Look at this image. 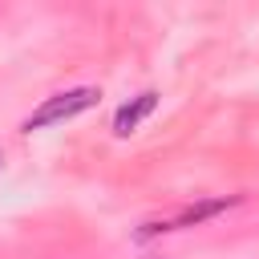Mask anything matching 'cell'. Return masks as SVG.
Masks as SVG:
<instances>
[{
  "label": "cell",
  "mask_w": 259,
  "mask_h": 259,
  "mask_svg": "<svg viewBox=\"0 0 259 259\" xmlns=\"http://www.w3.org/2000/svg\"><path fill=\"white\" fill-rule=\"evenodd\" d=\"M97 97H101V89H93V85H81V89H65V93H53V97H45L24 121H20V130L24 134H32V130H45V125H57V121H69V117H77V113H85L89 105H97Z\"/></svg>",
  "instance_id": "obj_1"
},
{
  "label": "cell",
  "mask_w": 259,
  "mask_h": 259,
  "mask_svg": "<svg viewBox=\"0 0 259 259\" xmlns=\"http://www.w3.org/2000/svg\"><path fill=\"white\" fill-rule=\"evenodd\" d=\"M154 109H158V89H142V93L130 97L125 105H117V113H113V134H117V138H130Z\"/></svg>",
  "instance_id": "obj_2"
},
{
  "label": "cell",
  "mask_w": 259,
  "mask_h": 259,
  "mask_svg": "<svg viewBox=\"0 0 259 259\" xmlns=\"http://www.w3.org/2000/svg\"><path fill=\"white\" fill-rule=\"evenodd\" d=\"M239 202V194H231V198H206V202H194V206H186L174 223H170V231H182V227H198V223H206V219H214V214H223L227 206H235Z\"/></svg>",
  "instance_id": "obj_3"
}]
</instances>
